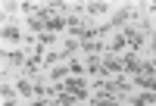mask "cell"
I'll return each mask as SVG.
<instances>
[{"instance_id": "cell-1", "label": "cell", "mask_w": 156, "mask_h": 106, "mask_svg": "<svg viewBox=\"0 0 156 106\" xmlns=\"http://www.w3.org/2000/svg\"><path fill=\"white\" fill-rule=\"evenodd\" d=\"M3 56H6V62H9V65H28L25 53H19V50H9V53H3Z\"/></svg>"}, {"instance_id": "cell-2", "label": "cell", "mask_w": 156, "mask_h": 106, "mask_svg": "<svg viewBox=\"0 0 156 106\" xmlns=\"http://www.w3.org/2000/svg\"><path fill=\"white\" fill-rule=\"evenodd\" d=\"M84 9L90 16H103V12H109V3H84Z\"/></svg>"}, {"instance_id": "cell-3", "label": "cell", "mask_w": 156, "mask_h": 106, "mask_svg": "<svg viewBox=\"0 0 156 106\" xmlns=\"http://www.w3.org/2000/svg\"><path fill=\"white\" fill-rule=\"evenodd\" d=\"M3 41H22V34L16 25H3Z\"/></svg>"}, {"instance_id": "cell-4", "label": "cell", "mask_w": 156, "mask_h": 106, "mask_svg": "<svg viewBox=\"0 0 156 106\" xmlns=\"http://www.w3.org/2000/svg\"><path fill=\"white\" fill-rule=\"evenodd\" d=\"M153 53H156V34H153Z\"/></svg>"}]
</instances>
